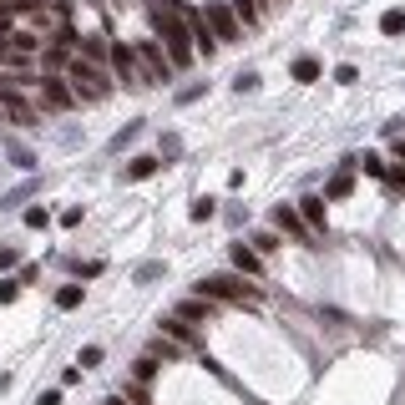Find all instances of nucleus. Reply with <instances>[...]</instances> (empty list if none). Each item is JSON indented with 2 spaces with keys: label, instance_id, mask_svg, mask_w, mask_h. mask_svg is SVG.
<instances>
[{
  "label": "nucleus",
  "instance_id": "obj_1",
  "mask_svg": "<svg viewBox=\"0 0 405 405\" xmlns=\"http://www.w3.org/2000/svg\"><path fill=\"white\" fill-rule=\"evenodd\" d=\"M66 87L76 92V101H101V97H112V81L101 76V66H92V61H81V56L66 61Z\"/></svg>",
  "mask_w": 405,
  "mask_h": 405
},
{
  "label": "nucleus",
  "instance_id": "obj_2",
  "mask_svg": "<svg viewBox=\"0 0 405 405\" xmlns=\"http://www.w3.org/2000/svg\"><path fill=\"white\" fill-rule=\"evenodd\" d=\"M198 294L203 299H213V304H259V289L253 284H243V279H233V273H208V279L198 284Z\"/></svg>",
  "mask_w": 405,
  "mask_h": 405
},
{
  "label": "nucleus",
  "instance_id": "obj_3",
  "mask_svg": "<svg viewBox=\"0 0 405 405\" xmlns=\"http://www.w3.org/2000/svg\"><path fill=\"white\" fill-rule=\"evenodd\" d=\"M152 20H157L162 41H167V61H173V66H187V61L198 56V51H193V31H187L173 10H167V15H162V10H152Z\"/></svg>",
  "mask_w": 405,
  "mask_h": 405
},
{
  "label": "nucleus",
  "instance_id": "obj_4",
  "mask_svg": "<svg viewBox=\"0 0 405 405\" xmlns=\"http://www.w3.org/2000/svg\"><path fill=\"white\" fill-rule=\"evenodd\" d=\"M137 71H142V87H152V81H167V76H173V61L162 56L157 41H137Z\"/></svg>",
  "mask_w": 405,
  "mask_h": 405
},
{
  "label": "nucleus",
  "instance_id": "obj_5",
  "mask_svg": "<svg viewBox=\"0 0 405 405\" xmlns=\"http://www.w3.org/2000/svg\"><path fill=\"white\" fill-rule=\"evenodd\" d=\"M0 112H6V122H15V127H31L36 122V106L20 97L15 87H0Z\"/></svg>",
  "mask_w": 405,
  "mask_h": 405
},
{
  "label": "nucleus",
  "instance_id": "obj_6",
  "mask_svg": "<svg viewBox=\"0 0 405 405\" xmlns=\"http://www.w3.org/2000/svg\"><path fill=\"white\" fill-rule=\"evenodd\" d=\"M41 97H46V106H56V112H66V106H76V92L66 87V76H41Z\"/></svg>",
  "mask_w": 405,
  "mask_h": 405
},
{
  "label": "nucleus",
  "instance_id": "obj_7",
  "mask_svg": "<svg viewBox=\"0 0 405 405\" xmlns=\"http://www.w3.org/2000/svg\"><path fill=\"white\" fill-rule=\"evenodd\" d=\"M203 15H208V26H213V36H218V41H239V36H243L239 15H233L228 6H208Z\"/></svg>",
  "mask_w": 405,
  "mask_h": 405
},
{
  "label": "nucleus",
  "instance_id": "obj_8",
  "mask_svg": "<svg viewBox=\"0 0 405 405\" xmlns=\"http://www.w3.org/2000/svg\"><path fill=\"white\" fill-rule=\"evenodd\" d=\"M112 71H117V81H127V87H142V71H137V51L132 46H112Z\"/></svg>",
  "mask_w": 405,
  "mask_h": 405
},
{
  "label": "nucleus",
  "instance_id": "obj_9",
  "mask_svg": "<svg viewBox=\"0 0 405 405\" xmlns=\"http://www.w3.org/2000/svg\"><path fill=\"white\" fill-rule=\"evenodd\" d=\"M187 31H193V51H203V56H213V51H218V36H213L208 15H193V20H187Z\"/></svg>",
  "mask_w": 405,
  "mask_h": 405
},
{
  "label": "nucleus",
  "instance_id": "obj_10",
  "mask_svg": "<svg viewBox=\"0 0 405 405\" xmlns=\"http://www.w3.org/2000/svg\"><path fill=\"white\" fill-rule=\"evenodd\" d=\"M208 314H213V299H203V294H198V299H183V304H178V319H183V325H203Z\"/></svg>",
  "mask_w": 405,
  "mask_h": 405
},
{
  "label": "nucleus",
  "instance_id": "obj_11",
  "mask_svg": "<svg viewBox=\"0 0 405 405\" xmlns=\"http://www.w3.org/2000/svg\"><path fill=\"white\" fill-rule=\"evenodd\" d=\"M299 218H304L309 233H325V198H304L299 203Z\"/></svg>",
  "mask_w": 405,
  "mask_h": 405
},
{
  "label": "nucleus",
  "instance_id": "obj_12",
  "mask_svg": "<svg viewBox=\"0 0 405 405\" xmlns=\"http://www.w3.org/2000/svg\"><path fill=\"white\" fill-rule=\"evenodd\" d=\"M157 334H162V339H173V345H198V339H193V329H187L178 314H173V319H162V329H157Z\"/></svg>",
  "mask_w": 405,
  "mask_h": 405
},
{
  "label": "nucleus",
  "instance_id": "obj_13",
  "mask_svg": "<svg viewBox=\"0 0 405 405\" xmlns=\"http://www.w3.org/2000/svg\"><path fill=\"white\" fill-rule=\"evenodd\" d=\"M233 15H239V26H259L264 20V0H233Z\"/></svg>",
  "mask_w": 405,
  "mask_h": 405
},
{
  "label": "nucleus",
  "instance_id": "obj_14",
  "mask_svg": "<svg viewBox=\"0 0 405 405\" xmlns=\"http://www.w3.org/2000/svg\"><path fill=\"white\" fill-rule=\"evenodd\" d=\"M273 223H279V228H289V233H299V239H309V228H304V218H299V213H294V208H273Z\"/></svg>",
  "mask_w": 405,
  "mask_h": 405
},
{
  "label": "nucleus",
  "instance_id": "obj_15",
  "mask_svg": "<svg viewBox=\"0 0 405 405\" xmlns=\"http://www.w3.org/2000/svg\"><path fill=\"white\" fill-rule=\"evenodd\" d=\"M233 269H239V273H259L264 264H259V253H253L248 243H233Z\"/></svg>",
  "mask_w": 405,
  "mask_h": 405
},
{
  "label": "nucleus",
  "instance_id": "obj_16",
  "mask_svg": "<svg viewBox=\"0 0 405 405\" xmlns=\"http://www.w3.org/2000/svg\"><path fill=\"white\" fill-rule=\"evenodd\" d=\"M81 299H87V289H81V284H66V289H56V309H76Z\"/></svg>",
  "mask_w": 405,
  "mask_h": 405
},
{
  "label": "nucleus",
  "instance_id": "obj_17",
  "mask_svg": "<svg viewBox=\"0 0 405 405\" xmlns=\"http://www.w3.org/2000/svg\"><path fill=\"white\" fill-rule=\"evenodd\" d=\"M157 173V157H137L132 167H127V183H142V178H152Z\"/></svg>",
  "mask_w": 405,
  "mask_h": 405
},
{
  "label": "nucleus",
  "instance_id": "obj_18",
  "mask_svg": "<svg viewBox=\"0 0 405 405\" xmlns=\"http://www.w3.org/2000/svg\"><path fill=\"white\" fill-rule=\"evenodd\" d=\"M294 81H319V61L314 56H299V61H294Z\"/></svg>",
  "mask_w": 405,
  "mask_h": 405
},
{
  "label": "nucleus",
  "instance_id": "obj_19",
  "mask_svg": "<svg viewBox=\"0 0 405 405\" xmlns=\"http://www.w3.org/2000/svg\"><path fill=\"white\" fill-rule=\"evenodd\" d=\"M380 31H385V36H400V31H405V10H385V15H380Z\"/></svg>",
  "mask_w": 405,
  "mask_h": 405
},
{
  "label": "nucleus",
  "instance_id": "obj_20",
  "mask_svg": "<svg viewBox=\"0 0 405 405\" xmlns=\"http://www.w3.org/2000/svg\"><path fill=\"white\" fill-rule=\"evenodd\" d=\"M132 375H137V385H147V380H152V375H157V360H152V355H142V360H137V370H132Z\"/></svg>",
  "mask_w": 405,
  "mask_h": 405
},
{
  "label": "nucleus",
  "instance_id": "obj_21",
  "mask_svg": "<svg viewBox=\"0 0 405 405\" xmlns=\"http://www.w3.org/2000/svg\"><path fill=\"white\" fill-rule=\"evenodd\" d=\"M147 355H152V360H173V355H178V345H173V339H162V334H157V339H152V350H147Z\"/></svg>",
  "mask_w": 405,
  "mask_h": 405
},
{
  "label": "nucleus",
  "instance_id": "obj_22",
  "mask_svg": "<svg viewBox=\"0 0 405 405\" xmlns=\"http://www.w3.org/2000/svg\"><path fill=\"white\" fill-rule=\"evenodd\" d=\"M350 162H355V167H365L370 178H385V162H380V157H350Z\"/></svg>",
  "mask_w": 405,
  "mask_h": 405
},
{
  "label": "nucleus",
  "instance_id": "obj_23",
  "mask_svg": "<svg viewBox=\"0 0 405 405\" xmlns=\"http://www.w3.org/2000/svg\"><path fill=\"white\" fill-rule=\"evenodd\" d=\"M76 365H81V370H92V365H101V345H87V350L76 355Z\"/></svg>",
  "mask_w": 405,
  "mask_h": 405
},
{
  "label": "nucleus",
  "instance_id": "obj_24",
  "mask_svg": "<svg viewBox=\"0 0 405 405\" xmlns=\"http://www.w3.org/2000/svg\"><path fill=\"white\" fill-rule=\"evenodd\" d=\"M273 248H279L273 233H253V253H273Z\"/></svg>",
  "mask_w": 405,
  "mask_h": 405
},
{
  "label": "nucleus",
  "instance_id": "obj_25",
  "mask_svg": "<svg viewBox=\"0 0 405 405\" xmlns=\"http://www.w3.org/2000/svg\"><path fill=\"white\" fill-rule=\"evenodd\" d=\"M213 213H218V203H213V198H198V203H193V218H198V223L213 218Z\"/></svg>",
  "mask_w": 405,
  "mask_h": 405
},
{
  "label": "nucleus",
  "instance_id": "obj_26",
  "mask_svg": "<svg viewBox=\"0 0 405 405\" xmlns=\"http://www.w3.org/2000/svg\"><path fill=\"white\" fill-rule=\"evenodd\" d=\"M350 187H355V183H350V173H339V178L329 183V198H345V193H350Z\"/></svg>",
  "mask_w": 405,
  "mask_h": 405
},
{
  "label": "nucleus",
  "instance_id": "obj_27",
  "mask_svg": "<svg viewBox=\"0 0 405 405\" xmlns=\"http://www.w3.org/2000/svg\"><path fill=\"white\" fill-rule=\"evenodd\" d=\"M26 223H31V228H46L51 213H46V208H26Z\"/></svg>",
  "mask_w": 405,
  "mask_h": 405
},
{
  "label": "nucleus",
  "instance_id": "obj_28",
  "mask_svg": "<svg viewBox=\"0 0 405 405\" xmlns=\"http://www.w3.org/2000/svg\"><path fill=\"white\" fill-rule=\"evenodd\" d=\"M15 294H20V284L6 279V284H0V304H15Z\"/></svg>",
  "mask_w": 405,
  "mask_h": 405
},
{
  "label": "nucleus",
  "instance_id": "obj_29",
  "mask_svg": "<svg viewBox=\"0 0 405 405\" xmlns=\"http://www.w3.org/2000/svg\"><path fill=\"white\" fill-rule=\"evenodd\" d=\"M127 400H132V405H152V400H147V385H132V390H127Z\"/></svg>",
  "mask_w": 405,
  "mask_h": 405
},
{
  "label": "nucleus",
  "instance_id": "obj_30",
  "mask_svg": "<svg viewBox=\"0 0 405 405\" xmlns=\"http://www.w3.org/2000/svg\"><path fill=\"white\" fill-rule=\"evenodd\" d=\"M20 259H15V248H0V269H15Z\"/></svg>",
  "mask_w": 405,
  "mask_h": 405
},
{
  "label": "nucleus",
  "instance_id": "obj_31",
  "mask_svg": "<svg viewBox=\"0 0 405 405\" xmlns=\"http://www.w3.org/2000/svg\"><path fill=\"white\" fill-rule=\"evenodd\" d=\"M36 405H61V390H46V395H41Z\"/></svg>",
  "mask_w": 405,
  "mask_h": 405
},
{
  "label": "nucleus",
  "instance_id": "obj_32",
  "mask_svg": "<svg viewBox=\"0 0 405 405\" xmlns=\"http://www.w3.org/2000/svg\"><path fill=\"white\" fill-rule=\"evenodd\" d=\"M101 405H127V400H122V395H106V400H101Z\"/></svg>",
  "mask_w": 405,
  "mask_h": 405
}]
</instances>
